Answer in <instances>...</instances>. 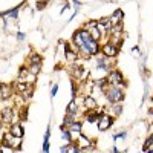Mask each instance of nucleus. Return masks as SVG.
<instances>
[{"instance_id":"f257e3e1","label":"nucleus","mask_w":153,"mask_h":153,"mask_svg":"<svg viewBox=\"0 0 153 153\" xmlns=\"http://www.w3.org/2000/svg\"><path fill=\"white\" fill-rule=\"evenodd\" d=\"M104 94H106L107 100L110 101L112 104H113V103H120V101L124 100V92L121 91L118 86H112V84H109V87L104 89Z\"/></svg>"},{"instance_id":"f8f14e48","label":"nucleus","mask_w":153,"mask_h":153,"mask_svg":"<svg viewBox=\"0 0 153 153\" xmlns=\"http://www.w3.org/2000/svg\"><path fill=\"white\" fill-rule=\"evenodd\" d=\"M76 112H78V104H76V100L74 98L71 103H69V106H68V113H74V115H76Z\"/></svg>"},{"instance_id":"9d476101","label":"nucleus","mask_w":153,"mask_h":153,"mask_svg":"<svg viewBox=\"0 0 153 153\" xmlns=\"http://www.w3.org/2000/svg\"><path fill=\"white\" fill-rule=\"evenodd\" d=\"M84 107H86V110H94V109H97L98 107V104H97V101H95V98L94 97H86L84 98Z\"/></svg>"},{"instance_id":"0eeeda50","label":"nucleus","mask_w":153,"mask_h":153,"mask_svg":"<svg viewBox=\"0 0 153 153\" xmlns=\"http://www.w3.org/2000/svg\"><path fill=\"white\" fill-rule=\"evenodd\" d=\"M2 123H9V124H14V110L11 107H5L2 110Z\"/></svg>"},{"instance_id":"2eb2a0df","label":"nucleus","mask_w":153,"mask_h":153,"mask_svg":"<svg viewBox=\"0 0 153 153\" xmlns=\"http://www.w3.org/2000/svg\"><path fill=\"white\" fill-rule=\"evenodd\" d=\"M72 132L71 130H65V127H63V132H61V138L65 139V141L69 144V143H72V135H71Z\"/></svg>"},{"instance_id":"aec40b11","label":"nucleus","mask_w":153,"mask_h":153,"mask_svg":"<svg viewBox=\"0 0 153 153\" xmlns=\"http://www.w3.org/2000/svg\"><path fill=\"white\" fill-rule=\"evenodd\" d=\"M29 72H31V74H34V75H37L38 72H40V63H34V65H31Z\"/></svg>"},{"instance_id":"a211bd4d","label":"nucleus","mask_w":153,"mask_h":153,"mask_svg":"<svg viewBox=\"0 0 153 153\" xmlns=\"http://www.w3.org/2000/svg\"><path fill=\"white\" fill-rule=\"evenodd\" d=\"M112 112H113L115 117H118V115L123 112V106H121V104H117V103H113V104H112Z\"/></svg>"},{"instance_id":"c85d7f7f","label":"nucleus","mask_w":153,"mask_h":153,"mask_svg":"<svg viewBox=\"0 0 153 153\" xmlns=\"http://www.w3.org/2000/svg\"><path fill=\"white\" fill-rule=\"evenodd\" d=\"M150 113H152V115H153V109H152V110H150Z\"/></svg>"},{"instance_id":"bb28decb","label":"nucleus","mask_w":153,"mask_h":153,"mask_svg":"<svg viewBox=\"0 0 153 153\" xmlns=\"http://www.w3.org/2000/svg\"><path fill=\"white\" fill-rule=\"evenodd\" d=\"M17 37H19V40H23V38H25V34H23V32H19Z\"/></svg>"},{"instance_id":"1a4fd4ad","label":"nucleus","mask_w":153,"mask_h":153,"mask_svg":"<svg viewBox=\"0 0 153 153\" xmlns=\"http://www.w3.org/2000/svg\"><path fill=\"white\" fill-rule=\"evenodd\" d=\"M14 136H17V138H23V135H25V130H23V127L20 126V124H17V123H14V124H11V130H9Z\"/></svg>"},{"instance_id":"4be33fe9","label":"nucleus","mask_w":153,"mask_h":153,"mask_svg":"<svg viewBox=\"0 0 153 153\" xmlns=\"http://www.w3.org/2000/svg\"><path fill=\"white\" fill-rule=\"evenodd\" d=\"M34 63H42V58L38 54H32L31 55V65H34Z\"/></svg>"},{"instance_id":"423d86ee","label":"nucleus","mask_w":153,"mask_h":153,"mask_svg":"<svg viewBox=\"0 0 153 153\" xmlns=\"http://www.w3.org/2000/svg\"><path fill=\"white\" fill-rule=\"evenodd\" d=\"M101 52H103V55L107 57V58H113L118 54V46L113 45V43H106V45H103V48H101Z\"/></svg>"},{"instance_id":"ddd939ff","label":"nucleus","mask_w":153,"mask_h":153,"mask_svg":"<svg viewBox=\"0 0 153 153\" xmlns=\"http://www.w3.org/2000/svg\"><path fill=\"white\" fill-rule=\"evenodd\" d=\"M143 150H144V152H153V135H152L150 138H147V141H146Z\"/></svg>"},{"instance_id":"cd10ccee","label":"nucleus","mask_w":153,"mask_h":153,"mask_svg":"<svg viewBox=\"0 0 153 153\" xmlns=\"http://www.w3.org/2000/svg\"><path fill=\"white\" fill-rule=\"evenodd\" d=\"M2 87H3V84H2V83H0V91H2Z\"/></svg>"},{"instance_id":"b1692460","label":"nucleus","mask_w":153,"mask_h":153,"mask_svg":"<svg viewBox=\"0 0 153 153\" xmlns=\"http://www.w3.org/2000/svg\"><path fill=\"white\" fill-rule=\"evenodd\" d=\"M121 138H126V132H121V133L113 135V139H121Z\"/></svg>"},{"instance_id":"393cba45","label":"nucleus","mask_w":153,"mask_h":153,"mask_svg":"<svg viewBox=\"0 0 153 153\" xmlns=\"http://www.w3.org/2000/svg\"><path fill=\"white\" fill-rule=\"evenodd\" d=\"M57 91H58V86H57V84H54V86H52V91H51V95L54 97V95L57 94Z\"/></svg>"},{"instance_id":"6e6552de","label":"nucleus","mask_w":153,"mask_h":153,"mask_svg":"<svg viewBox=\"0 0 153 153\" xmlns=\"http://www.w3.org/2000/svg\"><path fill=\"white\" fill-rule=\"evenodd\" d=\"M123 17H124L123 11H121V9H117V11H115V14H112V16L109 17V20H110V26H115V25L121 23V22H123Z\"/></svg>"},{"instance_id":"f3484780","label":"nucleus","mask_w":153,"mask_h":153,"mask_svg":"<svg viewBox=\"0 0 153 153\" xmlns=\"http://www.w3.org/2000/svg\"><path fill=\"white\" fill-rule=\"evenodd\" d=\"M101 35H103V32H100V29L98 28H94V29H91V37L94 38V40H100L101 38Z\"/></svg>"},{"instance_id":"39448f33","label":"nucleus","mask_w":153,"mask_h":153,"mask_svg":"<svg viewBox=\"0 0 153 153\" xmlns=\"http://www.w3.org/2000/svg\"><path fill=\"white\" fill-rule=\"evenodd\" d=\"M113 124V118L110 117V115H101L100 117V120H98V129H100V132H104V130H107V129H110V126Z\"/></svg>"},{"instance_id":"5701e85b","label":"nucleus","mask_w":153,"mask_h":153,"mask_svg":"<svg viewBox=\"0 0 153 153\" xmlns=\"http://www.w3.org/2000/svg\"><path fill=\"white\" fill-rule=\"evenodd\" d=\"M43 152H49V136H45V143H43Z\"/></svg>"},{"instance_id":"7ed1b4c3","label":"nucleus","mask_w":153,"mask_h":153,"mask_svg":"<svg viewBox=\"0 0 153 153\" xmlns=\"http://www.w3.org/2000/svg\"><path fill=\"white\" fill-rule=\"evenodd\" d=\"M78 49H81L86 55H97V54L100 52V45H98L97 40H94V38L91 37V38H89V40H86V42L83 43V46L78 48Z\"/></svg>"},{"instance_id":"20e7f679","label":"nucleus","mask_w":153,"mask_h":153,"mask_svg":"<svg viewBox=\"0 0 153 153\" xmlns=\"http://www.w3.org/2000/svg\"><path fill=\"white\" fill-rule=\"evenodd\" d=\"M107 81H109V84H112V86H124L126 83H124V78H123V74L120 72V71H110V74H109V76H107Z\"/></svg>"},{"instance_id":"f03ea898","label":"nucleus","mask_w":153,"mask_h":153,"mask_svg":"<svg viewBox=\"0 0 153 153\" xmlns=\"http://www.w3.org/2000/svg\"><path fill=\"white\" fill-rule=\"evenodd\" d=\"M2 144L14 149V150H22V138H17L11 132H6L3 135V138H2Z\"/></svg>"},{"instance_id":"6ab92c4d","label":"nucleus","mask_w":153,"mask_h":153,"mask_svg":"<svg viewBox=\"0 0 153 153\" xmlns=\"http://www.w3.org/2000/svg\"><path fill=\"white\" fill-rule=\"evenodd\" d=\"M2 16H5V17H17L19 16V8H14V9H11V11H8V12H3Z\"/></svg>"},{"instance_id":"9b49d317","label":"nucleus","mask_w":153,"mask_h":153,"mask_svg":"<svg viewBox=\"0 0 153 153\" xmlns=\"http://www.w3.org/2000/svg\"><path fill=\"white\" fill-rule=\"evenodd\" d=\"M12 95V87L11 86H3L0 91V100H8Z\"/></svg>"},{"instance_id":"dca6fc26","label":"nucleus","mask_w":153,"mask_h":153,"mask_svg":"<svg viewBox=\"0 0 153 153\" xmlns=\"http://www.w3.org/2000/svg\"><path fill=\"white\" fill-rule=\"evenodd\" d=\"M69 130H71V132H76V133H80V132H81V123L74 121V123L69 126Z\"/></svg>"},{"instance_id":"4468645a","label":"nucleus","mask_w":153,"mask_h":153,"mask_svg":"<svg viewBox=\"0 0 153 153\" xmlns=\"http://www.w3.org/2000/svg\"><path fill=\"white\" fill-rule=\"evenodd\" d=\"M65 54H66V58H68L69 61H75L76 58H78V55H76V52H74V51H71V49H69L68 46H66V52H65Z\"/></svg>"},{"instance_id":"412c9836","label":"nucleus","mask_w":153,"mask_h":153,"mask_svg":"<svg viewBox=\"0 0 153 153\" xmlns=\"http://www.w3.org/2000/svg\"><path fill=\"white\" fill-rule=\"evenodd\" d=\"M97 26H98V22H95V20H91L89 23H86V25H84V29L91 31V29H94V28H97Z\"/></svg>"},{"instance_id":"a878e982","label":"nucleus","mask_w":153,"mask_h":153,"mask_svg":"<svg viewBox=\"0 0 153 153\" xmlns=\"http://www.w3.org/2000/svg\"><path fill=\"white\" fill-rule=\"evenodd\" d=\"M45 6H46V2H38V3H37V8H38V9H42V8H45Z\"/></svg>"}]
</instances>
